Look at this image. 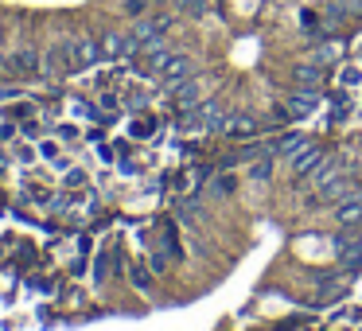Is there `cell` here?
Returning <instances> with one entry per match:
<instances>
[{"instance_id":"cell-1","label":"cell","mask_w":362,"mask_h":331,"mask_svg":"<svg viewBox=\"0 0 362 331\" xmlns=\"http://www.w3.org/2000/svg\"><path fill=\"white\" fill-rule=\"evenodd\" d=\"M98 59H102V43H94V40H66L63 43V63H66V74H74V71H86V66H94Z\"/></svg>"},{"instance_id":"cell-2","label":"cell","mask_w":362,"mask_h":331,"mask_svg":"<svg viewBox=\"0 0 362 331\" xmlns=\"http://www.w3.org/2000/svg\"><path fill=\"white\" fill-rule=\"evenodd\" d=\"M335 257H339V265H343V273H358L362 269V238L335 234Z\"/></svg>"},{"instance_id":"cell-3","label":"cell","mask_w":362,"mask_h":331,"mask_svg":"<svg viewBox=\"0 0 362 331\" xmlns=\"http://www.w3.org/2000/svg\"><path fill=\"white\" fill-rule=\"evenodd\" d=\"M168 28H172V20H168V16H156V20H141V24H136L129 35H133V40H136V47L144 51V47H156V43L164 40V32H168Z\"/></svg>"},{"instance_id":"cell-4","label":"cell","mask_w":362,"mask_h":331,"mask_svg":"<svg viewBox=\"0 0 362 331\" xmlns=\"http://www.w3.org/2000/svg\"><path fill=\"white\" fill-rule=\"evenodd\" d=\"M320 183H323V187H320L323 203H339V199H346V195L358 191V183H354L351 175H327V180H320Z\"/></svg>"},{"instance_id":"cell-5","label":"cell","mask_w":362,"mask_h":331,"mask_svg":"<svg viewBox=\"0 0 362 331\" xmlns=\"http://www.w3.org/2000/svg\"><path fill=\"white\" fill-rule=\"evenodd\" d=\"M102 55H105V59H125V55H141V47H136L133 35L110 32V35L102 40Z\"/></svg>"},{"instance_id":"cell-6","label":"cell","mask_w":362,"mask_h":331,"mask_svg":"<svg viewBox=\"0 0 362 331\" xmlns=\"http://www.w3.org/2000/svg\"><path fill=\"white\" fill-rule=\"evenodd\" d=\"M172 98H175V105H180V110H195V105L203 102V82H195V79L175 82V86H172Z\"/></svg>"},{"instance_id":"cell-7","label":"cell","mask_w":362,"mask_h":331,"mask_svg":"<svg viewBox=\"0 0 362 331\" xmlns=\"http://www.w3.org/2000/svg\"><path fill=\"white\" fill-rule=\"evenodd\" d=\"M8 71H16V74H43V59H40V51H32V47H20L16 55L8 59Z\"/></svg>"},{"instance_id":"cell-8","label":"cell","mask_w":362,"mask_h":331,"mask_svg":"<svg viewBox=\"0 0 362 331\" xmlns=\"http://www.w3.org/2000/svg\"><path fill=\"white\" fill-rule=\"evenodd\" d=\"M335 219L343 222V226H354V222H362V187L354 191V195L339 199V203H335Z\"/></svg>"},{"instance_id":"cell-9","label":"cell","mask_w":362,"mask_h":331,"mask_svg":"<svg viewBox=\"0 0 362 331\" xmlns=\"http://www.w3.org/2000/svg\"><path fill=\"white\" fill-rule=\"evenodd\" d=\"M160 79L164 82H183V79H191V59L187 55H168L164 59V66H160Z\"/></svg>"},{"instance_id":"cell-10","label":"cell","mask_w":362,"mask_h":331,"mask_svg":"<svg viewBox=\"0 0 362 331\" xmlns=\"http://www.w3.org/2000/svg\"><path fill=\"white\" fill-rule=\"evenodd\" d=\"M315 105H320V94H315V90H300L296 98H288V113H292V117H308Z\"/></svg>"},{"instance_id":"cell-11","label":"cell","mask_w":362,"mask_h":331,"mask_svg":"<svg viewBox=\"0 0 362 331\" xmlns=\"http://www.w3.org/2000/svg\"><path fill=\"white\" fill-rule=\"evenodd\" d=\"M296 82H300V90H320L323 71L315 63H304V66H296Z\"/></svg>"},{"instance_id":"cell-12","label":"cell","mask_w":362,"mask_h":331,"mask_svg":"<svg viewBox=\"0 0 362 331\" xmlns=\"http://www.w3.org/2000/svg\"><path fill=\"white\" fill-rule=\"evenodd\" d=\"M304 149H308V141H304V137H284V141L276 144V152H281V156H292V160H296Z\"/></svg>"},{"instance_id":"cell-13","label":"cell","mask_w":362,"mask_h":331,"mask_svg":"<svg viewBox=\"0 0 362 331\" xmlns=\"http://www.w3.org/2000/svg\"><path fill=\"white\" fill-rule=\"evenodd\" d=\"M250 175H253L257 183H261V180H269V175H273V156H261L257 164L250 168Z\"/></svg>"},{"instance_id":"cell-14","label":"cell","mask_w":362,"mask_h":331,"mask_svg":"<svg viewBox=\"0 0 362 331\" xmlns=\"http://www.w3.org/2000/svg\"><path fill=\"white\" fill-rule=\"evenodd\" d=\"M175 8L187 12V16H203V12H206V0H175Z\"/></svg>"},{"instance_id":"cell-15","label":"cell","mask_w":362,"mask_h":331,"mask_svg":"<svg viewBox=\"0 0 362 331\" xmlns=\"http://www.w3.org/2000/svg\"><path fill=\"white\" fill-rule=\"evenodd\" d=\"M226 133H253V121L250 117H226Z\"/></svg>"},{"instance_id":"cell-16","label":"cell","mask_w":362,"mask_h":331,"mask_svg":"<svg viewBox=\"0 0 362 331\" xmlns=\"http://www.w3.org/2000/svg\"><path fill=\"white\" fill-rule=\"evenodd\" d=\"M238 187V175H218V180H214V195H230V191Z\"/></svg>"},{"instance_id":"cell-17","label":"cell","mask_w":362,"mask_h":331,"mask_svg":"<svg viewBox=\"0 0 362 331\" xmlns=\"http://www.w3.org/2000/svg\"><path fill=\"white\" fill-rule=\"evenodd\" d=\"M74 113H78V117H90V121H110L105 113H98L90 102H74Z\"/></svg>"},{"instance_id":"cell-18","label":"cell","mask_w":362,"mask_h":331,"mask_svg":"<svg viewBox=\"0 0 362 331\" xmlns=\"http://www.w3.org/2000/svg\"><path fill=\"white\" fill-rule=\"evenodd\" d=\"M86 180H90V175L86 172H82V168H71V172H66V187H86Z\"/></svg>"},{"instance_id":"cell-19","label":"cell","mask_w":362,"mask_h":331,"mask_svg":"<svg viewBox=\"0 0 362 331\" xmlns=\"http://www.w3.org/2000/svg\"><path fill=\"white\" fill-rule=\"evenodd\" d=\"M339 82H343V86H358V82H362V71H358V66H346V71L339 74Z\"/></svg>"},{"instance_id":"cell-20","label":"cell","mask_w":362,"mask_h":331,"mask_svg":"<svg viewBox=\"0 0 362 331\" xmlns=\"http://www.w3.org/2000/svg\"><path fill=\"white\" fill-rule=\"evenodd\" d=\"M152 133H156V121H133V137H152Z\"/></svg>"},{"instance_id":"cell-21","label":"cell","mask_w":362,"mask_h":331,"mask_svg":"<svg viewBox=\"0 0 362 331\" xmlns=\"http://www.w3.org/2000/svg\"><path fill=\"white\" fill-rule=\"evenodd\" d=\"M102 105H105V110H113V113H117V94H102Z\"/></svg>"},{"instance_id":"cell-22","label":"cell","mask_w":362,"mask_h":331,"mask_svg":"<svg viewBox=\"0 0 362 331\" xmlns=\"http://www.w3.org/2000/svg\"><path fill=\"white\" fill-rule=\"evenodd\" d=\"M40 156H47V160H59V149H55V144H43V149H40Z\"/></svg>"},{"instance_id":"cell-23","label":"cell","mask_w":362,"mask_h":331,"mask_svg":"<svg viewBox=\"0 0 362 331\" xmlns=\"http://www.w3.org/2000/svg\"><path fill=\"white\" fill-rule=\"evenodd\" d=\"M12 117H32V105H12Z\"/></svg>"},{"instance_id":"cell-24","label":"cell","mask_w":362,"mask_h":331,"mask_svg":"<svg viewBox=\"0 0 362 331\" xmlns=\"http://www.w3.org/2000/svg\"><path fill=\"white\" fill-rule=\"evenodd\" d=\"M133 284L136 289H148V273H133Z\"/></svg>"},{"instance_id":"cell-25","label":"cell","mask_w":362,"mask_h":331,"mask_svg":"<svg viewBox=\"0 0 362 331\" xmlns=\"http://www.w3.org/2000/svg\"><path fill=\"white\" fill-rule=\"evenodd\" d=\"M16 156L24 160V164H32V160H35V152H32V149H16Z\"/></svg>"},{"instance_id":"cell-26","label":"cell","mask_w":362,"mask_h":331,"mask_svg":"<svg viewBox=\"0 0 362 331\" xmlns=\"http://www.w3.org/2000/svg\"><path fill=\"white\" fill-rule=\"evenodd\" d=\"M281 331H300V323H284V327Z\"/></svg>"},{"instance_id":"cell-27","label":"cell","mask_w":362,"mask_h":331,"mask_svg":"<svg viewBox=\"0 0 362 331\" xmlns=\"http://www.w3.org/2000/svg\"><path fill=\"white\" fill-rule=\"evenodd\" d=\"M358 149H362V144H358Z\"/></svg>"}]
</instances>
